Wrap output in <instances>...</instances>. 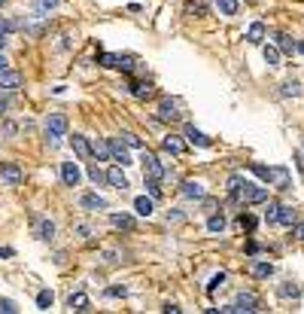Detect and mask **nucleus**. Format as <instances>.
I'll return each mask as SVG.
<instances>
[{
    "label": "nucleus",
    "mask_w": 304,
    "mask_h": 314,
    "mask_svg": "<svg viewBox=\"0 0 304 314\" xmlns=\"http://www.w3.org/2000/svg\"><path fill=\"white\" fill-rule=\"evenodd\" d=\"M137 67V61H134V55H119V70H125V73H131Z\"/></svg>",
    "instance_id": "33"
},
{
    "label": "nucleus",
    "mask_w": 304,
    "mask_h": 314,
    "mask_svg": "<svg viewBox=\"0 0 304 314\" xmlns=\"http://www.w3.org/2000/svg\"><path fill=\"white\" fill-rule=\"evenodd\" d=\"M91 156H94L97 162H107V159H110V144H107V140H94V144H91Z\"/></svg>",
    "instance_id": "23"
},
{
    "label": "nucleus",
    "mask_w": 304,
    "mask_h": 314,
    "mask_svg": "<svg viewBox=\"0 0 304 314\" xmlns=\"http://www.w3.org/2000/svg\"><path fill=\"white\" fill-rule=\"evenodd\" d=\"M61 180H64V186H79V180H82L79 165L76 162H64L61 165Z\"/></svg>",
    "instance_id": "8"
},
{
    "label": "nucleus",
    "mask_w": 304,
    "mask_h": 314,
    "mask_svg": "<svg viewBox=\"0 0 304 314\" xmlns=\"http://www.w3.org/2000/svg\"><path fill=\"white\" fill-rule=\"evenodd\" d=\"M228 192H231L241 205H262V202H268V189H265V186L247 183V180H241V177H231V180H228Z\"/></svg>",
    "instance_id": "1"
},
{
    "label": "nucleus",
    "mask_w": 304,
    "mask_h": 314,
    "mask_svg": "<svg viewBox=\"0 0 304 314\" xmlns=\"http://www.w3.org/2000/svg\"><path fill=\"white\" fill-rule=\"evenodd\" d=\"M280 296H301V290H298V287H289V284H286V287H280Z\"/></svg>",
    "instance_id": "41"
},
{
    "label": "nucleus",
    "mask_w": 304,
    "mask_h": 314,
    "mask_svg": "<svg viewBox=\"0 0 304 314\" xmlns=\"http://www.w3.org/2000/svg\"><path fill=\"white\" fill-rule=\"evenodd\" d=\"M3 113H6V98L0 95V116H3Z\"/></svg>",
    "instance_id": "50"
},
{
    "label": "nucleus",
    "mask_w": 304,
    "mask_h": 314,
    "mask_svg": "<svg viewBox=\"0 0 304 314\" xmlns=\"http://www.w3.org/2000/svg\"><path fill=\"white\" fill-rule=\"evenodd\" d=\"M55 235V223L52 220H37V238L40 241H52Z\"/></svg>",
    "instance_id": "19"
},
{
    "label": "nucleus",
    "mask_w": 304,
    "mask_h": 314,
    "mask_svg": "<svg viewBox=\"0 0 304 314\" xmlns=\"http://www.w3.org/2000/svg\"><path fill=\"white\" fill-rule=\"evenodd\" d=\"M238 0H216V9L222 12V15H238Z\"/></svg>",
    "instance_id": "28"
},
{
    "label": "nucleus",
    "mask_w": 304,
    "mask_h": 314,
    "mask_svg": "<svg viewBox=\"0 0 304 314\" xmlns=\"http://www.w3.org/2000/svg\"><path fill=\"white\" fill-rule=\"evenodd\" d=\"M277 214H280V205H277V202H268V211H265V220H268V223H277Z\"/></svg>",
    "instance_id": "37"
},
{
    "label": "nucleus",
    "mask_w": 304,
    "mask_h": 314,
    "mask_svg": "<svg viewBox=\"0 0 304 314\" xmlns=\"http://www.w3.org/2000/svg\"><path fill=\"white\" fill-rule=\"evenodd\" d=\"M164 311H167V314H180L183 308H180V305H164Z\"/></svg>",
    "instance_id": "49"
},
{
    "label": "nucleus",
    "mask_w": 304,
    "mask_h": 314,
    "mask_svg": "<svg viewBox=\"0 0 304 314\" xmlns=\"http://www.w3.org/2000/svg\"><path fill=\"white\" fill-rule=\"evenodd\" d=\"M277 49L286 52V55H295V52H298V43H295L289 34H277Z\"/></svg>",
    "instance_id": "18"
},
{
    "label": "nucleus",
    "mask_w": 304,
    "mask_h": 314,
    "mask_svg": "<svg viewBox=\"0 0 304 314\" xmlns=\"http://www.w3.org/2000/svg\"><path fill=\"white\" fill-rule=\"evenodd\" d=\"M247 253H250V256H253V253H259V244H256V241H250V244H247Z\"/></svg>",
    "instance_id": "47"
},
{
    "label": "nucleus",
    "mask_w": 304,
    "mask_h": 314,
    "mask_svg": "<svg viewBox=\"0 0 304 314\" xmlns=\"http://www.w3.org/2000/svg\"><path fill=\"white\" fill-rule=\"evenodd\" d=\"M298 52H301V55H304V40H301V43H298Z\"/></svg>",
    "instance_id": "52"
},
{
    "label": "nucleus",
    "mask_w": 304,
    "mask_h": 314,
    "mask_svg": "<svg viewBox=\"0 0 304 314\" xmlns=\"http://www.w3.org/2000/svg\"><path fill=\"white\" fill-rule=\"evenodd\" d=\"M107 293H110V296H125V293H128V290H125V287H110V290H107Z\"/></svg>",
    "instance_id": "45"
},
{
    "label": "nucleus",
    "mask_w": 304,
    "mask_h": 314,
    "mask_svg": "<svg viewBox=\"0 0 304 314\" xmlns=\"http://www.w3.org/2000/svg\"><path fill=\"white\" fill-rule=\"evenodd\" d=\"M262 55H265V61H268L271 67H277V64H280V49H277V46H271V43H268V46L262 49Z\"/></svg>",
    "instance_id": "26"
},
{
    "label": "nucleus",
    "mask_w": 304,
    "mask_h": 314,
    "mask_svg": "<svg viewBox=\"0 0 304 314\" xmlns=\"http://www.w3.org/2000/svg\"><path fill=\"white\" fill-rule=\"evenodd\" d=\"M110 144V156L125 168V165H131V153H128V147H122V140H107Z\"/></svg>",
    "instance_id": "9"
},
{
    "label": "nucleus",
    "mask_w": 304,
    "mask_h": 314,
    "mask_svg": "<svg viewBox=\"0 0 304 314\" xmlns=\"http://www.w3.org/2000/svg\"><path fill=\"white\" fill-rule=\"evenodd\" d=\"M180 101L177 98H161V104H158V122H174V119H180Z\"/></svg>",
    "instance_id": "5"
},
{
    "label": "nucleus",
    "mask_w": 304,
    "mask_h": 314,
    "mask_svg": "<svg viewBox=\"0 0 304 314\" xmlns=\"http://www.w3.org/2000/svg\"><path fill=\"white\" fill-rule=\"evenodd\" d=\"M222 281H225V275H222V272H219V275H213V281L207 284V293H213L216 287H222Z\"/></svg>",
    "instance_id": "40"
},
{
    "label": "nucleus",
    "mask_w": 304,
    "mask_h": 314,
    "mask_svg": "<svg viewBox=\"0 0 304 314\" xmlns=\"http://www.w3.org/2000/svg\"><path fill=\"white\" fill-rule=\"evenodd\" d=\"M277 223H283V226H295V211H292V208H286V205H280Z\"/></svg>",
    "instance_id": "27"
},
{
    "label": "nucleus",
    "mask_w": 304,
    "mask_h": 314,
    "mask_svg": "<svg viewBox=\"0 0 304 314\" xmlns=\"http://www.w3.org/2000/svg\"><path fill=\"white\" fill-rule=\"evenodd\" d=\"M234 311H241V314H253V311H259V299H256V293H238V299H234Z\"/></svg>",
    "instance_id": "7"
},
{
    "label": "nucleus",
    "mask_w": 304,
    "mask_h": 314,
    "mask_svg": "<svg viewBox=\"0 0 304 314\" xmlns=\"http://www.w3.org/2000/svg\"><path fill=\"white\" fill-rule=\"evenodd\" d=\"M79 205H82L85 211H104V208H107V202H104L100 195H82Z\"/></svg>",
    "instance_id": "21"
},
{
    "label": "nucleus",
    "mask_w": 304,
    "mask_h": 314,
    "mask_svg": "<svg viewBox=\"0 0 304 314\" xmlns=\"http://www.w3.org/2000/svg\"><path fill=\"white\" fill-rule=\"evenodd\" d=\"M247 40H250V43H262V40H265V24H262V21H253V24L247 27Z\"/></svg>",
    "instance_id": "22"
},
{
    "label": "nucleus",
    "mask_w": 304,
    "mask_h": 314,
    "mask_svg": "<svg viewBox=\"0 0 304 314\" xmlns=\"http://www.w3.org/2000/svg\"><path fill=\"white\" fill-rule=\"evenodd\" d=\"M283 95H286V98H298V95H301V85H298L295 79H289V82H283Z\"/></svg>",
    "instance_id": "34"
},
{
    "label": "nucleus",
    "mask_w": 304,
    "mask_h": 314,
    "mask_svg": "<svg viewBox=\"0 0 304 314\" xmlns=\"http://www.w3.org/2000/svg\"><path fill=\"white\" fill-rule=\"evenodd\" d=\"M107 183H110V186H116V189H128V177L122 174V165H116V168H110V171H107Z\"/></svg>",
    "instance_id": "12"
},
{
    "label": "nucleus",
    "mask_w": 304,
    "mask_h": 314,
    "mask_svg": "<svg viewBox=\"0 0 304 314\" xmlns=\"http://www.w3.org/2000/svg\"><path fill=\"white\" fill-rule=\"evenodd\" d=\"M9 31H15V21H3V18H0V37H6Z\"/></svg>",
    "instance_id": "42"
},
{
    "label": "nucleus",
    "mask_w": 304,
    "mask_h": 314,
    "mask_svg": "<svg viewBox=\"0 0 304 314\" xmlns=\"http://www.w3.org/2000/svg\"><path fill=\"white\" fill-rule=\"evenodd\" d=\"M143 177H149V180H161L164 177V168H161V162H158V156L155 153H149V150H143Z\"/></svg>",
    "instance_id": "4"
},
{
    "label": "nucleus",
    "mask_w": 304,
    "mask_h": 314,
    "mask_svg": "<svg viewBox=\"0 0 304 314\" xmlns=\"http://www.w3.org/2000/svg\"><path fill=\"white\" fill-rule=\"evenodd\" d=\"M9 256H15V250L12 247H0V260H9Z\"/></svg>",
    "instance_id": "46"
},
{
    "label": "nucleus",
    "mask_w": 304,
    "mask_h": 314,
    "mask_svg": "<svg viewBox=\"0 0 304 314\" xmlns=\"http://www.w3.org/2000/svg\"><path fill=\"white\" fill-rule=\"evenodd\" d=\"M67 305H70L73 311H85V308H88V296H85V293H70Z\"/></svg>",
    "instance_id": "25"
},
{
    "label": "nucleus",
    "mask_w": 304,
    "mask_h": 314,
    "mask_svg": "<svg viewBox=\"0 0 304 314\" xmlns=\"http://www.w3.org/2000/svg\"><path fill=\"white\" fill-rule=\"evenodd\" d=\"M3 3H6V0H0V6H3Z\"/></svg>",
    "instance_id": "54"
},
{
    "label": "nucleus",
    "mask_w": 304,
    "mask_h": 314,
    "mask_svg": "<svg viewBox=\"0 0 304 314\" xmlns=\"http://www.w3.org/2000/svg\"><path fill=\"white\" fill-rule=\"evenodd\" d=\"M128 89H131V95H134L137 101L152 98V85H149V82H137V79H131V82H128Z\"/></svg>",
    "instance_id": "13"
},
{
    "label": "nucleus",
    "mask_w": 304,
    "mask_h": 314,
    "mask_svg": "<svg viewBox=\"0 0 304 314\" xmlns=\"http://www.w3.org/2000/svg\"><path fill=\"white\" fill-rule=\"evenodd\" d=\"M207 229H210V232H222V229H225V217H222V214H213V217L207 220Z\"/></svg>",
    "instance_id": "32"
},
{
    "label": "nucleus",
    "mask_w": 304,
    "mask_h": 314,
    "mask_svg": "<svg viewBox=\"0 0 304 314\" xmlns=\"http://www.w3.org/2000/svg\"><path fill=\"white\" fill-rule=\"evenodd\" d=\"M234 226H238V229H247V232H253V229H256V217H250V214H241Z\"/></svg>",
    "instance_id": "31"
},
{
    "label": "nucleus",
    "mask_w": 304,
    "mask_h": 314,
    "mask_svg": "<svg viewBox=\"0 0 304 314\" xmlns=\"http://www.w3.org/2000/svg\"><path fill=\"white\" fill-rule=\"evenodd\" d=\"M70 144H73V153H76L79 159H88V156H91V144H88L82 134H73V137H70Z\"/></svg>",
    "instance_id": "15"
},
{
    "label": "nucleus",
    "mask_w": 304,
    "mask_h": 314,
    "mask_svg": "<svg viewBox=\"0 0 304 314\" xmlns=\"http://www.w3.org/2000/svg\"><path fill=\"white\" fill-rule=\"evenodd\" d=\"M52 302H55V296H52L49 290L37 293V308H40V311H49V308H52Z\"/></svg>",
    "instance_id": "29"
},
{
    "label": "nucleus",
    "mask_w": 304,
    "mask_h": 314,
    "mask_svg": "<svg viewBox=\"0 0 304 314\" xmlns=\"http://www.w3.org/2000/svg\"><path fill=\"white\" fill-rule=\"evenodd\" d=\"M97 64H100V67H119V55H113V52H100V55H97Z\"/></svg>",
    "instance_id": "30"
},
{
    "label": "nucleus",
    "mask_w": 304,
    "mask_h": 314,
    "mask_svg": "<svg viewBox=\"0 0 304 314\" xmlns=\"http://www.w3.org/2000/svg\"><path fill=\"white\" fill-rule=\"evenodd\" d=\"M183 134H186V137H189V144H195V147H204V150L210 147V137H207L204 131H198L195 125H186V131H183Z\"/></svg>",
    "instance_id": "11"
},
{
    "label": "nucleus",
    "mask_w": 304,
    "mask_h": 314,
    "mask_svg": "<svg viewBox=\"0 0 304 314\" xmlns=\"http://www.w3.org/2000/svg\"><path fill=\"white\" fill-rule=\"evenodd\" d=\"M21 85V73H15V70H0V89H18Z\"/></svg>",
    "instance_id": "16"
},
{
    "label": "nucleus",
    "mask_w": 304,
    "mask_h": 314,
    "mask_svg": "<svg viewBox=\"0 0 304 314\" xmlns=\"http://www.w3.org/2000/svg\"><path fill=\"white\" fill-rule=\"evenodd\" d=\"M143 180H146V192L152 195V202L161 198V183H158V180H149V177H143Z\"/></svg>",
    "instance_id": "35"
},
{
    "label": "nucleus",
    "mask_w": 304,
    "mask_h": 314,
    "mask_svg": "<svg viewBox=\"0 0 304 314\" xmlns=\"http://www.w3.org/2000/svg\"><path fill=\"white\" fill-rule=\"evenodd\" d=\"M161 147H164V150H167L171 156H183V153H186V144H183V140H180L177 134H167V137L161 140Z\"/></svg>",
    "instance_id": "14"
},
{
    "label": "nucleus",
    "mask_w": 304,
    "mask_h": 314,
    "mask_svg": "<svg viewBox=\"0 0 304 314\" xmlns=\"http://www.w3.org/2000/svg\"><path fill=\"white\" fill-rule=\"evenodd\" d=\"M250 171H253L256 177H262L265 183H274L277 189H289V183H292V177H289V171H286V168H268V165L253 162V165H250Z\"/></svg>",
    "instance_id": "2"
},
{
    "label": "nucleus",
    "mask_w": 304,
    "mask_h": 314,
    "mask_svg": "<svg viewBox=\"0 0 304 314\" xmlns=\"http://www.w3.org/2000/svg\"><path fill=\"white\" fill-rule=\"evenodd\" d=\"M88 177H91V180H94L97 186H100V183H107V174H104V171H100L97 165H91V168H88Z\"/></svg>",
    "instance_id": "36"
},
{
    "label": "nucleus",
    "mask_w": 304,
    "mask_h": 314,
    "mask_svg": "<svg viewBox=\"0 0 304 314\" xmlns=\"http://www.w3.org/2000/svg\"><path fill=\"white\" fill-rule=\"evenodd\" d=\"M110 223L116 226V229H125V232H134V217H128V214H110Z\"/></svg>",
    "instance_id": "17"
},
{
    "label": "nucleus",
    "mask_w": 304,
    "mask_h": 314,
    "mask_svg": "<svg viewBox=\"0 0 304 314\" xmlns=\"http://www.w3.org/2000/svg\"><path fill=\"white\" fill-rule=\"evenodd\" d=\"M180 220H186V214H180V211H167V223H180Z\"/></svg>",
    "instance_id": "43"
},
{
    "label": "nucleus",
    "mask_w": 304,
    "mask_h": 314,
    "mask_svg": "<svg viewBox=\"0 0 304 314\" xmlns=\"http://www.w3.org/2000/svg\"><path fill=\"white\" fill-rule=\"evenodd\" d=\"M250 275H253V278H271V275H274V266H271L268 260H253V263H250Z\"/></svg>",
    "instance_id": "10"
},
{
    "label": "nucleus",
    "mask_w": 304,
    "mask_h": 314,
    "mask_svg": "<svg viewBox=\"0 0 304 314\" xmlns=\"http://www.w3.org/2000/svg\"><path fill=\"white\" fill-rule=\"evenodd\" d=\"M295 238H298V241H304V223H298V226H295Z\"/></svg>",
    "instance_id": "48"
},
{
    "label": "nucleus",
    "mask_w": 304,
    "mask_h": 314,
    "mask_svg": "<svg viewBox=\"0 0 304 314\" xmlns=\"http://www.w3.org/2000/svg\"><path fill=\"white\" fill-rule=\"evenodd\" d=\"M18 308H15V302L12 299H0V314H15Z\"/></svg>",
    "instance_id": "39"
},
{
    "label": "nucleus",
    "mask_w": 304,
    "mask_h": 314,
    "mask_svg": "<svg viewBox=\"0 0 304 314\" xmlns=\"http://www.w3.org/2000/svg\"><path fill=\"white\" fill-rule=\"evenodd\" d=\"M0 180L9 183V186H18L24 180V174H21V168L15 162H0Z\"/></svg>",
    "instance_id": "6"
},
{
    "label": "nucleus",
    "mask_w": 304,
    "mask_h": 314,
    "mask_svg": "<svg viewBox=\"0 0 304 314\" xmlns=\"http://www.w3.org/2000/svg\"><path fill=\"white\" fill-rule=\"evenodd\" d=\"M247 3H259V0H247Z\"/></svg>",
    "instance_id": "53"
},
{
    "label": "nucleus",
    "mask_w": 304,
    "mask_h": 314,
    "mask_svg": "<svg viewBox=\"0 0 304 314\" xmlns=\"http://www.w3.org/2000/svg\"><path fill=\"white\" fill-rule=\"evenodd\" d=\"M180 192H183L186 198H204V186H201V183H195V180H186Z\"/></svg>",
    "instance_id": "20"
},
{
    "label": "nucleus",
    "mask_w": 304,
    "mask_h": 314,
    "mask_svg": "<svg viewBox=\"0 0 304 314\" xmlns=\"http://www.w3.org/2000/svg\"><path fill=\"white\" fill-rule=\"evenodd\" d=\"M58 6V0H37V9H52Z\"/></svg>",
    "instance_id": "44"
},
{
    "label": "nucleus",
    "mask_w": 304,
    "mask_h": 314,
    "mask_svg": "<svg viewBox=\"0 0 304 314\" xmlns=\"http://www.w3.org/2000/svg\"><path fill=\"white\" fill-rule=\"evenodd\" d=\"M6 67H9V61H6V58L0 55V70H6Z\"/></svg>",
    "instance_id": "51"
},
{
    "label": "nucleus",
    "mask_w": 304,
    "mask_h": 314,
    "mask_svg": "<svg viewBox=\"0 0 304 314\" xmlns=\"http://www.w3.org/2000/svg\"><path fill=\"white\" fill-rule=\"evenodd\" d=\"M64 134H67V116L64 113H49V119H46V137H49V144H58Z\"/></svg>",
    "instance_id": "3"
},
{
    "label": "nucleus",
    "mask_w": 304,
    "mask_h": 314,
    "mask_svg": "<svg viewBox=\"0 0 304 314\" xmlns=\"http://www.w3.org/2000/svg\"><path fill=\"white\" fill-rule=\"evenodd\" d=\"M119 137L125 140V147H143V144H140V137H137V134H131V131H122Z\"/></svg>",
    "instance_id": "38"
},
{
    "label": "nucleus",
    "mask_w": 304,
    "mask_h": 314,
    "mask_svg": "<svg viewBox=\"0 0 304 314\" xmlns=\"http://www.w3.org/2000/svg\"><path fill=\"white\" fill-rule=\"evenodd\" d=\"M152 208H155V205H152V198H146V195H137V198H134V211H137L140 217H149V214H152Z\"/></svg>",
    "instance_id": "24"
}]
</instances>
